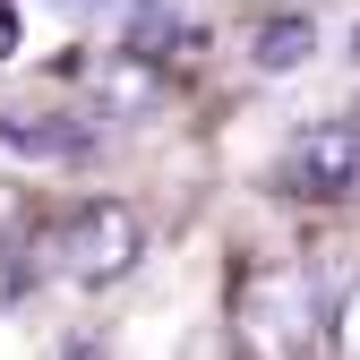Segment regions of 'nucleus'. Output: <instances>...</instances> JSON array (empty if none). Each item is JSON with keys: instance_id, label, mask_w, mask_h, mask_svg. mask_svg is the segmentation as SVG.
<instances>
[{"instance_id": "f257e3e1", "label": "nucleus", "mask_w": 360, "mask_h": 360, "mask_svg": "<svg viewBox=\"0 0 360 360\" xmlns=\"http://www.w3.org/2000/svg\"><path fill=\"white\" fill-rule=\"evenodd\" d=\"M326 335V309H318V275L300 257H266L240 275L232 292V352L240 360H309Z\"/></svg>"}, {"instance_id": "f03ea898", "label": "nucleus", "mask_w": 360, "mask_h": 360, "mask_svg": "<svg viewBox=\"0 0 360 360\" xmlns=\"http://www.w3.org/2000/svg\"><path fill=\"white\" fill-rule=\"evenodd\" d=\"M146 257V223L129 214V206H77V214H60L52 232L34 240V266L43 275H60V283H77V292H95V283H120L129 266Z\"/></svg>"}, {"instance_id": "7ed1b4c3", "label": "nucleus", "mask_w": 360, "mask_h": 360, "mask_svg": "<svg viewBox=\"0 0 360 360\" xmlns=\"http://www.w3.org/2000/svg\"><path fill=\"white\" fill-rule=\"evenodd\" d=\"M275 180H283V198H309V206L352 198L360 189V120H309L300 138L283 146Z\"/></svg>"}, {"instance_id": "20e7f679", "label": "nucleus", "mask_w": 360, "mask_h": 360, "mask_svg": "<svg viewBox=\"0 0 360 360\" xmlns=\"http://www.w3.org/2000/svg\"><path fill=\"white\" fill-rule=\"evenodd\" d=\"M86 95H95V120H146V112H163L172 86H163V69L146 52H112V60H95Z\"/></svg>"}, {"instance_id": "39448f33", "label": "nucleus", "mask_w": 360, "mask_h": 360, "mask_svg": "<svg viewBox=\"0 0 360 360\" xmlns=\"http://www.w3.org/2000/svg\"><path fill=\"white\" fill-rule=\"evenodd\" d=\"M0 138H9V146H26V155H86V146H95V129H86V120H18V112H0Z\"/></svg>"}, {"instance_id": "423d86ee", "label": "nucleus", "mask_w": 360, "mask_h": 360, "mask_svg": "<svg viewBox=\"0 0 360 360\" xmlns=\"http://www.w3.org/2000/svg\"><path fill=\"white\" fill-rule=\"evenodd\" d=\"M309 52H318V26H309V18H275V26L257 34V69H292Z\"/></svg>"}, {"instance_id": "0eeeda50", "label": "nucleus", "mask_w": 360, "mask_h": 360, "mask_svg": "<svg viewBox=\"0 0 360 360\" xmlns=\"http://www.w3.org/2000/svg\"><path fill=\"white\" fill-rule=\"evenodd\" d=\"M335 343H343V360H360V292L343 300V318H335Z\"/></svg>"}, {"instance_id": "6e6552de", "label": "nucleus", "mask_w": 360, "mask_h": 360, "mask_svg": "<svg viewBox=\"0 0 360 360\" xmlns=\"http://www.w3.org/2000/svg\"><path fill=\"white\" fill-rule=\"evenodd\" d=\"M9 52H18V9L0 0V60H9Z\"/></svg>"}, {"instance_id": "1a4fd4ad", "label": "nucleus", "mask_w": 360, "mask_h": 360, "mask_svg": "<svg viewBox=\"0 0 360 360\" xmlns=\"http://www.w3.org/2000/svg\"><path fill=\"white\" fill-rule=\"evenodd\" d=\"M60 360H103V352H95V343H69V352H60Z\"/></svg>"}, {"instance_id": "9d476101", "label": "nucleus", "mask_w": 360, "mask_h": 360, "mask_svg": "<svg viewBox=\"0 0 360 360\" xmlns=\"http://www.w3.org/2000/svg\"><path fill=\"white\" fill-rule=\"evenodd\" d=\"M352 52H360V34H352Z\"/></svg>"}]
</instances>
